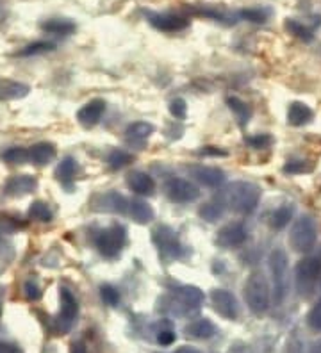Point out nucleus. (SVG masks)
I'll list each match as a JSON object with an SVG mask.
<instances>
[{"label":"nucleus","instance_id":"4c0bfd02","mask_svg":"<svg viewBox=\"0 0 321 353\" xmlns=\"http://www.w3.org/2000/svg\"><path fill=\"white\" fill-rule=\"evenodd\" d=\"M100 298H102V302L109 307H118L121 300L120 291L111 284L100 285Z\"/></svg>","mask_w":321,"mask_h":353},{"label":"nucleus","instance_id":"a878e982","mask_svg":"<svg viewBox=\"0 0 321 353\" xmlns=\"http://www.w3.org/2000/svg\"><path fill=\"white\" fill-rule=\"evenodd\" d=\"M75 173H77V161L73 157H64L56 168V179L63 185L70 188L72 181L75 179Z\"/></svg>","mask_w":321,"mask_h":353},{"label":"nucleus","instance_id":"1a4fd4ad","mask_svg":"<svg viewBox=\"0 0 321 353\" xmlns=\"http://www.w3.org/2000/svg\"><path fill=\"white\" fill-rule=\"evenodd\" d=\"M61 298V310L56 318V328L59 334H66V332L72 330L73 323L79 316V303L77 298L70 293L68 289H61L59 291Z\"/></svg>","mask_w":321,"mask_h":353},{"label":"nucleus","instance_id":"9d476101","mask_svg":"<svg viewBox=\"0 0 321 353\" xmlns=\"http://www.w3.org/2000/svg\"><path fill=\"white\" fill-rule=\"evenodd\" d=\"M164 193L175 203H191L200 196V190L186 179H170L164 184Z\"/></svg>","mask_w":321,"mask_h":353},{"label":"nucleus","instance_id":"f8f14e48","mask_svg":"<svg viewBox=\"0 0 321 353\" xmlns=\"http://www.w3.org/2000/svg\"><path fill=\"white\" fill-rule=\"evenodd\" d=\"M211 302H213L214 310L225 319H235L240 316V303H237V300H235L231 291L214 289L211 293Z\"/></svg>","mask_w":321,"mask_h":353},{"label":"nucleus","instance_id":"0eeeda50","mask_svg":"<svg viewBox=\"0 0 321 353\" xmlns=\"http://www.w3.org/2000/svg\"><path fill=\"white\" fill-rule=\"evenodd\" d=\"M146 22L154 27L159 32H166V34H173V32H180L189 27V20L186 17H180L175 13H159V11H150L145 9L143 11Z\"/></svg>","mask_w":321,"mask_h":353},{"label":"nucleus","instance_id":"79ce46f5","mask_svg":"<svg viewBox=\"0 0 321 353\" xmlns=\"http://www.w3.org/2000/svg\"><path fill=\"white\" fill-rule=\"evenodd\" d=\"M170 114L175 120H184L188 114V103L184 99H173L170 102Z\"/></svg>","mask_w":321,"mask_h":353},{"label":"nucleus","instance_id":"3c124183","mask_svg":"<svg viewBox=\"0 0 321 353\" xmlns=\"http://www.w3.org/2000/svg\"><path fill=\"white\" fill-rule=\"evenodd\" d=\"M0 318H2V303H0Z\"/></svg>","mask_w":321,"mask_h":353},{"label":"nucleus","instance_id":"c9c22d12","mask_svg":"<svg viewBox=\"0 0 321 353\" xmlns=\"http://www.w3.org/2000/svg\"><path fill=\"white\" fill-rule=\"evenodd\" d=\"M223 212H225V207L222 202H207L200 207L198 214L206 221H216L222 218Z\"/></svg>","mask_w":321,"mask_h":353},{"label":"nucleus","instance_id":"f704fd0d","mask_svg":"<svg viewBox=\"0 0 321 353\" xmlns=\"http://www.w3.org/2000/svg\"><path fill=\"white\" fill-rule=\"evenodd\" d=\"M56 48V45L50 43V41H35V43L27 45L21 50L17 52V56L20 57H30V56H39V54H47Z\"/></svg>","mask_w":321,"mask_h":353},{"label":"nucleus","instance_id":"a18cd8bd","mask_svg":"<svg viewBox=\"0 0 321 353\" xmlns=\"http://www.w3.org/2000/svg\"><path fill=\"white\" fill-rule=\"evenodd\" d=\"M202 155H213V157H216V155H220V157H225L227 155V152L225 150H220V148L216 147H204L200 150Z\"/></svg>","mask_w":321,"mask_h":353},{"label":"nucleus","instance_id":"09e8293b","mask_svg":"<svg viewBox=\"0 0 321 353\" xmlns=\"http://www.w3.org/2000/svg\"><path fill=\"white\" fill-rule=\"evenodd\" d=\"M175 353H202L198 348H193V346H180L175 350Z\"/></svg>","mask_w":321,"mask_h":353},{"label":"nucleus","instance_id":"39448f33","mask_svg":"<svg viewBox=\"0 0 321 353\" xmlns=\"http://www.w3.org/2000/svg\"><path fill=\"white\" fill-rule=\"evenodd\" d=\"M125 243H127V230H125L124 225L118 223L100 230L97 239H95V245H97L99 252L107 259L118 257L120 252L124 250Z\"/></svg>","mask_w":321,"mask_h":353},{"label":"nucleus","instance_id":"c756f323","mask_svg":"<svg viewBox=\"0 0 321 353\" xmlns=\"http://www.w3.org/2000/svg\"><path fill=\"white\" fill-rule=\"evenodd\" d=\"M293 214H295V207L286 203V205L278 207L277 211L271 214V227L275 230H282L286 225H289V221L293 220Z\"/></svg>","mask_w":321,"mask_h":353},{"label":"nucleus","instance_id":"49530a36","mask_svg":"<svg viewBox=\"0 0 321 353\" xmlns=\"http://www.w3.org/2000/svg\"><path fill=\"white\" fill-rule=\"evenodd\" d=\"M0 353H21V350L17 345H9L0 341Z\"/></svg>","mask_w":321,"mask_h":353},{"label":"nucleus","instance_id":"473e14b6","mask_svg":"<svg viewBox=\"0 0 321 353\" xmlns=\"http://www.w3.org/2000/svg\"><path fill=\"white\" fill-rule=\"evenodd\" d=\"M0 159L8 164H26L29 163V150L21 147H11L0 154Z\"/></svg>","mask_w":321,"mask_h":353},{"label":"nucleus","instance_id":"aec40b11","mask_svg":"<svg viewBox=\"0 0 321 353\" xmlns=\"http://www.w3.org/2000/svg\"><path fill=\"white\" fill-rule=\"evenodd\" d=\"M39 27H41L43 32L52 36H61V38L73 34L75 29H77L75 22H72L68 18H48V20L39 23Z\"/></svg>","mask_w":321,"mask_h":353},{"label":"nucleus","instance_id":"cd10ccee","mask_svg":"<svg viewBox=\"0 0 321 353\" xmlns=\"http://www.w3.org/2000/svg\"><path fill=\"white\" fill-rule=\"evenodd\" d=\"M286 29L289 30L293 36H296V38H300L302 41H305V43L313 41V38H314L313 27H309L307 23L300 22V20H295V18H287Z\"/></svg>","mask_w":321,"mask_h":353},{"label":"nucleus","instance_id":"8fccbe9b","mask_svg":"<svg viewBox=\"0 0 321 353\" xmlns=\"http://www.w3.org/2000/svg\"><path fill=\"white\" fill-rule=\"evenodd\" d=\"M311 353H321V341H320V343H316V345H314L313 352H311Z\"/></svg>","mask_w":321,"mask_h":353},{"label":"nucleus","instance_id":"7c9ffc66","mask_svg":"<svg viewBox=\"0 0 321 353\" xmlns=\"http://www.w3.org/2000/svg\"><path fill=\"white\" fill-rule=\"evenodd\" d=\"M128 139H137V141H143V139L150 138L154 134V125L152 123H146V121H136V123H130L125 130Z\"/></svg>","mask_w":321,"mask_h":353},{"label":"nucleus","instance_id":"bb28decb","mask_svg":"<svg viewBox=\"0 0 321 353\" xmlns=\"http://www.w3.org/2000/svg\"><path fill=\"white\" fill-rule=\"evenodd\" d=\"M102 209L104 211H111V212H118V214H124V212H127V209H128V202L125 196H121V194L111 191V193H107L102 196Z\"/></svg>","mask_w":321,"mask_h":353},{"label":"nucleus","instance_id":"412c9836","mask_svg":"<svg viewBox=\"0 0 321 353\" xmlns=\"http://www.w3.org/2000/svg\"><path fill=\"white\" fill-rule=\"evenodd\" d=\"M314 118L313 109L304 102H293L287 109V123L293 127H304L311 123Z\"/></svg>","mask_w":321,"mask_h":353},{"label":"nucleus","instance_id":"dca6fc26","mask_svg":"<svg viewBox=\"0 0 321 353\" xmlns=\"http://www.w3.org/2000/svg\"><path fill=\"white\" fill-rule=\"evenodd\" d=\"M191 176H195V181L204 184L206 188H220L225 182V172L214 166H193L189 168Z\"/></svg>","mask_w":321,"mask_h":353},{"label":"nucleus","instance_id":"b1692460","mask_svg":"<svg viewBox=\"0 0 321 353\" xmlns=\"http://www.w3.org/2000/svg\"><path fill=\"white\" fill-rule=\"evenodd\" d=\"M128 214L133 216L136 223L146 225L154 220L155 212L150 203L143 202V200H133V202H128Z\"/></svg>","mask_w":321,"mask_h":353},{"label":"nucleus","instance_id":"4be33fe9","mask_svg":"<svg viewBox=\"0 0 321 353\" xmlns=\"http://www.w3.org/2000/svg\"><path fill=\"white\" fill-rule=\"evenodd\" d=\"M30 88L23 82L9 81V79H0V102L6 100H18L29 95Z\"/></svg>","mask_w":321,"mask_h":353},{"label":"nucleus","instance_id":"f3484780","mask_svg":"<svg viewBox=\"0 0 321 353\" xmlns=\"http://www.w3.org/2000/svg\"><path fill=\"white\" fill-rule=\"evenodd\" d=\"M57 150L56 147L48 141H39L29 148V163L35 166H47L56 159Z\"/></svg>","mask_w":321,"mask_h":353},{"label":"nucleus","instance_id":"393cba45","mask_svg":"<svg viewBox=\"0 0 321 353\" xmlns=\"http://www.w3.org/2000/svg\"><path fill=\"white\" fill-rule=\"evenodd\" d=\"M273 14V9L266 8V6H255V8H246L237 11L240 20H246L252 23H266Z\"/></svg>","mask_w":321,"mask_h":353},{"label":"nucleus","instance_id":"c85d7f7f","mask_svg":"<svg viewBox=\"0 0 321 353\" xmlns=\"http://www.w3.org/2000/svg\"><path fill=\"white\" fill-rule=\"evenodd\" d=\"M227 105L231 108V111L234 112L235 118L240 120L241 125H244V123L252 118V109H250L249 103L243 102V100L237 99V97H228Z\"/></svg>","mask_w":321,"mask_h":353},{"label":"nucleus","instance_id":"6e6552de","mask_svg":"<svg viewBox=\"0 0 321 353\" xmlns=\"http://www.w3.org/2000/svg\"><path fill=\"white\" fill-rule=\"evenodd\" d=\"M321 275V259L320 257H304L296 264V282H298L300 294L311 293L314 282Z\"/></svg>","mask_w":321,"mask_h":353},{"label":"nucleus","instance_id":"58836bf2","mask_svg":"<svg viewBox=\"0 0 321 353\" xmlns=\"http://www.w3.org/2000/svg\"><path fill=\"white\" fill-rule=\"evenodd\" d=\"M244 143L255 150H264V148H270L273 145V138L270 134H253V136H246Z\"/></svg>","mask_w":321,"mask_h":353},{"label":"nucleus","instance_id":"72a5a7b5","mask_svg":"<svg viewBox=\"0 0 321 353\" xmlns=\"http://www.w3.org/2000/svg\"><path fill=\"white\" fill-rule=\"evenodd\" d=\"M133 161L134 155L128 154L127 150H121V148H116V150H113L111 154L107 155V164H109L113 170L125 168V166H128Z\"/></svg>","mask_w":321,"mask_h":353},{"label":"nucleus","instance_id":"ea45409f","mask_svg":"<svg viewBox=\"0 0 321 353\" xmlns=\"http://www.w3.org/2000/svg\"><path fill=\"white\" fill-rule=\"evenodd\" d=\"M23 296H26L29 302H39V300H41V288H39V284L36 280H26V284H23Z\"/></svg>","mask_w":321,"mask_h":353},{"label":"nucleus","instance_id":"423d86ee","mask_svg":"<svg viewBox=\"0 0 321 353\" xmlns=\"http://www.w3.org/2000/svg\"><path fill=\"white\" fill-rule=\"evenodd\" d=\"M152 241H154L161 257L166 259V261H173V259H179L182 255V245L177 237V232L168 225H159L157 228L152 230Z\"/></svg>","mask_w":321,"mask_h":353},{"label":"nucleus","instance_id":"e433bc0d","mask_svg":"<svg viewBox=\"0 0 321 353\" xmlns=\"http://www.w3.org/2000/svg\"><path fill=\"white\" fill-rule=\"evenodd\" d=\"M14 255H17L14 246L6 241V239H0V275L11 266V263L14 261Z\"/></svg>","mask_w":321,"mask_h":353},{"label":"nucleus","instance_id":"7ed1b4c3","mask_svg":"<svg viewBox=\"0 0 321 353\" xmlns=\"http://www.w3.org/2000/svg\"><path fill=\"white\" fill-rule=\"evenodd\" d=\"M268 263H270L271 279H273L275 302L282 303L289 291V261H287L286 250L277 246L275 250H271Z\"/></svg>","mask_w":321,"mask_h":353},{"label":"nucleus","instance_id":"c03bdc74","mask_svg":"<svg viewBox=\"0 0 321 353\" xmlns=\"http://www.w3.org/2000/svg\"><path fill=\"white\" fill-rule=\"evenodd\" d=\"M155 339H157V343L161 346H170L175 343L177 336H175V332L170 330V328H166V330H159L157 336H155Z\"/></svg>","mask_w":321,"mask_h":353},{"label":"nucleus","instance_id":"2eb2a0df","mask_svg":"<svg viewBox=\"0 0 321 353\" xmlns=\"http://www.w3.org/2000/svg\"><path fill=\"white\" fill-rule=\"evenodd\" d=\"M38 188V181L32 175H13L6 182L4 191L8 196H23Z\"/></svg>","mask_w":321,"mask_h":353},{"label":"nucleus","instance_id":"a211bd4d","mask_svg":"<svg viewBox=\"0 0 321 353\" xmlns=\"http://www.w3.org/2000/svg\"><path fill=\"white\" fill-rule=\"evenodd\" d=\"M127 185L128 190H133L134 193L145 194V196H150V194L155 193V181L145 172L128 173Z\"/></svg>","mask_w":321,"mask_h":353},{"label":"nucleus","instance_id":"20e7f679","mask_svg":"<svg viewBox=\"0 0 321 353\" xmlns=\"http://www.w3.org/2000/svg\"><path fill=\"white\" fill-rule=\"evenodd\" d=\"M289 246L298 254H309L316 246L318 227L311 216H302L293 225L289 232Z\"/></svg>","mask_w":321,"mask_h":353},{"label":"nucleus","instance_id":"6ab92c4d","mask_svg":"<svg viewBox=\"0 0 321 353\" xmlns=\"http://www.w3.org/2000/svg\"><path fill=\"white\" fill-rule=\"evenodd\" d=\"M175 298L180 303L188 309H198V307L204 303L206 296H204V291L198 289L197 285H179V288L173 291Z\"/></svg>","mask_w":321,"mask_h":353},{"label":"nucleus","instance_id":"a19ab883","mask_svg":"<svg viewBox=\"0 0 321 353\" xmlns=\"http://www.w3.org/2000/svg\"><path fill=\"white\" fill-rule=\"evenodd\" d=\"M282 170L284 173H289V175H298V173L311 172L313 164H309L307 161H287V164Z\"/></svg>","mask_w":321,"mask_h":353},{"label":"nucleus","instance_id":"5701e85b","mask_svg":"<svg viewBox=\"0 0 321 353\" xmlns=\"http://www.w3.org/2000/svg\"><path fill=\"white\" fill-rule=\"evenodd\" d=\"M186 334H188L189 337H193V339H211V337L216 334V325H214L211 319L200 318L186 327Z\"/></svg>","mask_w":321,"mask_h":353},{"label":"nucleus","instance_id":"de8ad7c7","mask_svg":"<svg viewBox=\"0 0 321 353\" xmlns=\"http://www.w3.org/2000/svg\"><path fill=\"white\" fill-rule=\"evenodd\" d=\"M70 353H88V348H86V345L82 341H75V343H72V346H70Z\"/></svg>","mask_w":321,"mask_h":353},{"label":"nucleus","instance_id":"2f4dec72","mask_svg":"<svg viewBox=\"0 0 321 353\" xmlns=\"http://www.w3.org/2000/svg\"><path fill=\"white\" fill-rule=\"evenodd\" d=\"M29 218L35 221H41V223H48L54 218V212L45 202H32L29 207Z\"/></svg>","mask_w":321,"mask_h":353},{"label":"nucleus","instance_id":"9b49d317","mask_svg":"<svg viewBox=\"0 0 321 353\" xmlns=\"http://www.w3.org/2000/svg\"><path fill=\"white\" fill-rule=\"evenodd\" d=\"M246 241V228L240 221H232V223L223 225L222 228L216 234V245L220 248H235V246H241Z\"/></svg>","mask_w":321,"mask_h":353},{"label":"nucleus","instance_id":"4468645a","mask_svg":"<svg viewBox=\"0 0 321 353\" xmlns=\"http://www.w3.org/2000/svg\"><path fill=\"white\" fill-rule=\"evenodd\" d=\"M106 102L102 99H93L82 105L77 112V120L86 129H93L100 120H102L104 112H106Z\"/></svg>","mask_w":321,"mask_h":353},{"label":"nucleus","instance_id":"ddd939ff","mask_svg":"<svg viewBox=\"0 0 321 353\" xmlns=\"http://www.w3.org/2000/svg\"><path fill=\"white\" fill-rule=\"evenodd\" d=\"M188 11L191 14H197V17L209 18V20H214V22L223 23V26H234L240 20L237 13H228V11H225L222 8H216V6H189Z\"/></svg>","mask_w":321,"mask_h":353},{"label":"nucleus","instance_id":"37998d69","mask_svg":"<svg viewBox=\"0 0 321 353\" xmlns=\"http://www.w3.org/2000/svg\"><path fill=\"white\" fill-rule=\"evenodd\" d=\"M307 325L313 328V330L321 332V300L313 307V309L309 310Z\"/></svg>","mask_w":321,"mask_h":353},{"label":"nucleus","instance_id":"f03ea898","mask_svg":"<svg viewBox=\"0 0 321 353\" xmlns=\"http://www.w3.org/2000/svg\"><path fill=\"white\" fill-rule=\"evenodd\" d=\"M243 293L244 302H246L249 309L252 310L255 316L264 314L266 310L270 309V285H268V280H266V276L262 275L261 272H253L252 275L246 279Z\"/></svg>","mask_w":321,"mask_h":353},{"label":"nucleus","instance_id":"f257e3e1","mask_svg":"<svg viewBox=\"0 0 321 353\" xmlns=\"http://www.w3.org/2000/svg\"><path fill=\"white\" fill-rule=\"evenodd\" d=\"M261 193V188L253 184V182H232L227 191L228 205L237 214H252L257 205H259Z\"/></svg>","mask_w":321,"mask_h":353}]
</instances>
